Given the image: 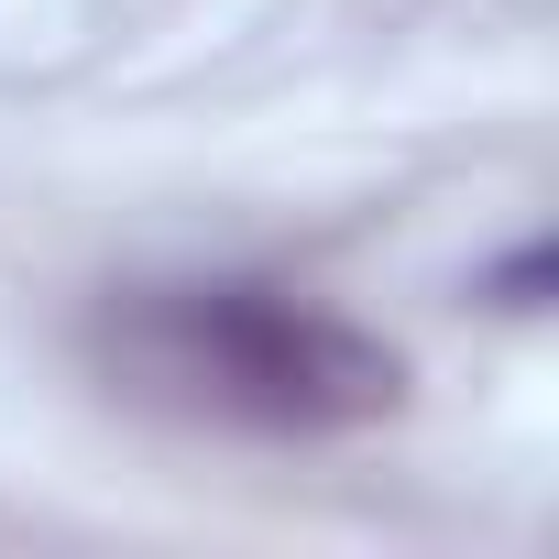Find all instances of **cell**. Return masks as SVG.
I'll use <instances>...</instances> for the list:
<instances>
[{
	"label": "cell",
	"mask_w": 559,
	"mask_h": 559,
	"mask_svg": "<svg viewBox=\"0 0 559 559\" xmlns=\"http://www.w3.org/2000/svg\"><path fill=\"white\" fill-rule=\"evenodd\" d=\"M88 373L209 439H263V450H308L395 417L406 362L373 341L352 308L286 286V274H143L88 308Z\"/></svg>",
	"instance_id": "1"
}]
</instances>
